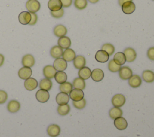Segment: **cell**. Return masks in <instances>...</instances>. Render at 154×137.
Wrapping results in <instances>:
<instances>
[{"mask_svg":"<svg viewBox=\"0 0 154 137\" xmlns=\"http://www.w3.org/2000/svg\"><path fill=\"white\" fill-rule=\"evenodd\" d=\"M25 6L29 13H35L40 9V3L38 0H28Z\"/></svg>","mask_w":154,"mask_h":137,"instance_id":"6da1fadb","label":"cell"},{"mask_svg":"<svg viewBox=\"0 0 154 137\" xmlns=\"http://www.w3.org/2000/svg\"><path fill=\"white\" fill-rule=\"evenodd\" d=\"M126 102L125 97L122 94H115L112 99L111 103L114 107L120 108L123 106Z\"/></svg>","mask_w":154,"mask_h":137,"instance_id":"7a4b0ae2","label":"cell"},{"mask_svg":"<svg viewBox=\"0 0 154 137\" xmlns=\"http://www.w3.org/2000/svg\"><path fill=\"white\" fill-rule=\"evenodd\" d=\"M119 75L121 79L128 80L132 75V70L128 66H123L119 71Z\"/></svg>","mask_w":154,"mask_h":137,"instance_id":"3957f363","label":"cell"},{"mask_svg":"<svg viewBox=\"0 0 154 137\" xmlns=\"http://www.w3.org/2000/svg\"><path fill=\"white\" fill-rule=\"evenodd\" d=\"M49 93L48 91L40 89L35 94V97L37 101L40 103H45L48 101L49 99Z\"/></svg>","mask_w":154,"mask_h":137,"instance_id":"277c9868","label":"cell"},{"mask_svg":"<svg viewBox=\"0 0 154 137\" xmlns=\"http://www.w3.org/2000/svg\"><path fill=\"white\" fill-rule=\"evenodd\" d=\"M123 53L126 57V61L128 62L134 61L137 58V53L135 50L132 47H126L124 50Z\"/></svg>","mask_w":154,"mask_h":137,"instance_id":"5b68a950","label":"cell"},{"mask_svg":"<svg viewBox=\"0 0 154 137\" xmlns=\"http://www.w3.org/2000/svg\"><path fill=\"white\" fill-rule=\"evenodd\" d=\"M60 132L61 129L57 124H52L47 127V133L50 137H57L60 135Z\"/></svg>","mask_w":154,"mask_h":137,"instance_id":"8992f818","label":"cell"},{"mask_svg":"<svg viewBox=\"0 0 154 137\" xmlns=\"http://www.w3.org/2000/svg\"><path fill=\"white\" fill-rule=\"evenodd\" d=\"M109 55L103 50H99L95 54V59L100 63H105L109 59Z\"/></svg>","mask_w":154,"mask_h":137,"instance_id":"52a82bcc","label":"cell"},{"mask_svg":"<svg viewBox=\"0 0 154 137\" xmlns=\"http://www.w3.org/2000/svg\"><path fill=\"white\" fill-rule=\"evenodd\" d=\"M57 73V70L54 67V66L51 65H47L43 67V73L44 76L48 79H52L54 78L55 73Z\"/></svg>","mask_w":154,"mask_h":137,"instance_id":"ba28073f","label":"cell"},{"mask_svg":"<svg viewBox=\"0 0 154 137\" xmlns=\"http://www.w3.org/2000/svg\"><path fill=\"white\" fill-rule=\"evenodd\" d=\"M84 92L82 90L74 88L69 93V97L73 101H79L84 98Z\"/></svg>","mask_w":154,"mask_h":137,"instance_id":"9c48e42d","label":"cell"},{"mask_svg":"<svg viewBox=\"0 0 154 137\" xmlns=\"http://www.w3.org/2000/svg\"><path fill=\"white\" fill-rule=\"evenodd\" d=\"M53 66L57 71H64L67 68V64L63 58H58L54 61Z\"/></svg>","mask_w":154,"mask_h":137,"instance_id":"30bf717a","label":"cell"},{"mask_svg":"<svg viewBox=\"0 0 154 137\" xmlns=\"http://www.w3.org/2000/svg\"><path fill=\"white\" fill-rule=\"evenodd\" d=\"M114 124L115 127L119 130H125L128 127L127 121L123 117H119L114 119Z\"/></svg>","mask_w":154,"mask_h":137,"instance_id":"8fae6325","label":"cell"},{"mask_svg":"<svg viewBox=\"0 0 154 137\" xmlns=\"http://www.w3.org/2000/svg\"><path fill=\"white\" fill-rule=\"evenodd\" d=\"M128 84L130 87L136 88L141 86L142 84V79L138 75H132L128 80Z\"/></svg>","mask_w":154,"mask_h":137,"instance_id":"7c38bea8","label":"cell"},{"mask_svg":"<svg viewBox=\"0 0 154 137\" xmlns=\"http://www.w3.org/2000/svg\"><path fill=\"white\" fill-rule=\"evenodd\" d=\"M122 10L126 14H132L135 10V5L132 1H128L122 4Z\"/></svg>","mask_w":154,"mask_h":137,"instance_id":"4fadbf2b","label":"cell"},{"mask_svg":"<svg viewBox=\"0 0 154 137\" xmlns=\"http://www.w3.org/2000/svg\"><path fill=\"white\" fill-rule=\"evenodd\" d=\"M18 20L22 25H28L31 20V15L29 11H22L18 16Z\"/></svg>","mask_w":154,"mask_h":137,"instance_id":"5bb4252c","label":"cell"},{"mask_svg":"<svg viewBox=\"0 0 154 137\" xmlns=\"http://www.w3.org/2000/svg\"><path fill=\"white\" fill-rule=\"evenodd\" d=\"M69 99L70 97L68 94L60 92L57 94L55 100L56 102L58 103V105H63L68 103Z\"/></svg>","mask_w":154,"mask_h":137,"instance_id":"9a60e30c","label":"cell"},{"mask_svg":"<svg viewBox=\"0 0 154 137\" xmlns=\"http://www.w3.org/2000/svg\"><path fill=\"white\" fill-rule=\"evenodd\" d=\"M22 64L23 67L31 68V67H33L35 64V59L32 55L26 54L22 57Z\"/></svg>","mask_w":154,"mask_h":137,"instance_id":"2e32d148","label":"cell"},{"mask_svg":"<svg viewBox=\"0 0 154 137\" xmlns=\"http://www.w3.org/2000/svg\"><path fill=\"white\" fill-rule=\"evenodd\" d=\"M32 75V70L30 67H23L20 68L18 71V76L22 79H27Z\"/></svg>","mask_w":154,"mask_h":137,"instance_id":"e0dca14e","label":"cell"},{"mask_svg":"<svg viewBox=\"0 0 154 137\" xmlns=\"http://www.w3.org/2000/svg\"><path fill=\"white\" fill-rule=\"evenodd\" d=\"M24 87L28 91L34 90L38 87V82L33 78H29L25 81Z\"/></svg>","mask_w":154,"mask_h":137,"instance_id":"ac0fdd59","label":"cell"},{"mask_svg":"<svg viewBox=\"0 0 154 137\" xmlns=\"http://www.w3.org/2000/svg\"><path fill=\"white\" fill-rule=\"evenodd\" d=\"M7 108L10 113H16L20 108V104L17 100H11L8 103Z\"/></svg>","mask_w":154,"mask_h":137,"instance_id":"d6986e66","label":"cell"},{"mask_svg":"<svg viewBox=\"0 0 154 137\" xmlns=\"http://www.w3.org/2000/svg\"><path fill=\"white\" fill-rule=\"evenodd\" d=\"M54 34L57 37L65 36L67 32V29L65 26L61 24L56 25L54 28Z\"/></svg>","mask_w":154,"mask_h":137,"instance_id":"ffe728a7","label":"cell"},{"mask_svg":"<svg viewBox=\"0 0 154 137\" xmlns=\"http://www.w3.org/2000/svg\"><path fill=\"white\" fill-rule=\"evenodd\" d=\"M91 78L95 82H100L104 78V73L100 68H95L91 71Z\"/></svg>","mask_w":154,"mask_h":137,"instance_id":"44dd1931","label":"cell"},{"mask_svg":"<svg viewBox=\"0 0 154 137\" xmlns=\"http://www.w3.org/2000/svg\"><path fill=\"white\" fill-rule=\"evenodd\" d=\"M62 56H63V58L66 62H70L73 61V59L75 58L76 53L73 49L70 48H68V49H66L64 51H63Z\"/></svg>","mask_w":154,"mask_h":137,"instance_id":"7402d4cb","label":"cell"},{"mask_svg":"<svg viewBox=\"0 0 154 137\" xmlns=\"http://www.w3.org/2000/svg\"><path fill=\"white\" fill-rule=\"evenodd\" d=\"M48 7L51 11H56L62 8V3L60 0H49Z\"/></svg>","mask_w":154,"mask_h":137,"instance_id":"603a6c76","label":"cell"},{"mask_svg":"<svg viewBox=\"0 0 154 137\" xmlns=\"http://www.w3.org/2000/svg\"><path fill=\"white\" fill-rule=\"evenodd\" d=\"M86 64V60L84 56L82 55L76 56L75 58L73 59V65L77 69H80L85 67Z\"/></svg>","mask_w":154,"mask_h":137,"instance_id":"cb8c5ba5","label":"cell"},{"mask_svg":"<svg viewBox=\"0 0 154 137\" xmlns=\"http://www.w3.org/2000/svg\"><path fill=\"white\" fill-rule=\"evenodd\" d=\"M58 46H59L63 49H66L69 48L71 46V40L70 38L67 36L60 37L58 40Z\"/></svg>","mask_w":154,"mask_h":137,"instance_id":"d4e9b609","label":"cell"},{"mask_svg":"<svg viewBox=\"0 0 154 137\" xmlns=\"http://www.w3.org/2000/svg\"><path fill=\"white\" fill-rule=\"evenodd\" d=\"M142 78L147 83H152L154 81V72L150 70H145L142 73Z\"/></svg>","mask_w":154,"mask_h":137,"instance_id":"484cf974","label":"cell"},{"mask_svg":"<svg viewBox=\"0 0 154 137\" xmlns=\"http://www.w3.org/2000/svg\"><path fill=\"white\" fill-rule=\"evenodd\" d=\"M91 71L90 68L88 67H84L78 71V76L79 78H82L84 80L88 79L90 77H91Z\"/></svg>","mask_w":154,"mask_h":137,"instance_id":"4316f807","label":"cell"},{"mask_svg":"<svg viewBox=\"0 0 154 137\" xmlns=\"http://www.w3.org/2000/svg\"><path fill=\"white\" fill-rule=\"evenodd\" d=\"M52 87V82L51 79L48 78H44L41 79L39 83L40 89L49 91Z\"/></svg>","mask_w":154,"mask_h":137,"instance_id":"83f0119b","label":"cell"},{"mask_svg":"<svg viewBox=\"0 0 154 137\" xmlns=\"http://www.w3.org/2000/svg\"><path fill=\"white\" fill-rule=\"evenodd\" d=\"M63 50L59 46H54L50 50V55L54 58H58L62 56Z\"/></svg>","mask_w":154,"mask_h":137,"instance_id":"f1b7e54d","label":"cell"},{"mask_svg":"<svg viewBox=\"0 0 154 137\" xmlns=\"http://www.w3.org/2000/svg\"><path fill=\"white\" fill-rule=\"evenodd\" d=\"M113 60L116 64H117L119 65H122L125 64V63L126 61V57L123 52H117L114 56Z\"/></svg>","mask_w":154,"mask_h":137,"instance_id":"f546056e","label":"cell"},{"mask_svg":"<svg viewBox=\"0 0 154 137\" xmlns=\"http://www.w3.org/2000/svg\"><path fill=\"white\" fill-rule=\"evenodd\" d=\"M123 115V111L120 108L114 107L109 109V116L111 119H116L119 117H122Z\"/></svg>","mask_w":154,"mask_h":137,"instance_id":"4dcf8cb0","label":"cell"},{"mask_svg":"<svg viewBox=\"0 0 154 137\" xmlns=\"http://www.w3.org/2000/svg\"><path fill=\"white\" fill-rule=\"evenodd\" d=\"M54 78L56 82L60 84L66 82L67 79V76L66 73L63 71H58L55 73Z\"/></svg>","mask_w":154,"mask_h":137,"instance_id":"1f68e13d","label":"cell"},{"mask_svg":"<svg viewBox=\"0 0 154 137\" xmlns=\"http://www.w3.org/2000/svg\"><path fill=\"white\" fill-rule=\"evenodd\" d=\"M72 85H73V87H74V88L80 89L82 90L85 88V80L82 79L79 77L76 78L73 81Z\"/></svg>","mask_w":154,"mask_h":137,"instance_id":"d6a6232c","label":"cell"},{"mask_svg":"<svg viewBox=\"0 0 154 137\" xmlns=\"http://www.w3.org/2000/svg\"><path fill=\"white\" fill-rule=\"evenodd\" d=\"M59 89L61 92H63L66 94H69L73 89V85L69 82H65L60 85Z\"/></svg>","mask_w":154,"mask_h":137,"instance_id":"836d02e7","label":"cell"},{"mask_svg":"<svg viewBox=\"0 0 154 137\" xmlns=\"http://www.w3.org/2000/svg\"><path fill=\"white\" fill-rule=\"evenodd\" d=\"M70 111V107L68 104L59 105L57 107V112L59 115L61 116H64L67 115L69 113Z\"/></svg>","mask_w":154,"mask_h":137,"instance_id":"e575fe53","label":"cell"},{"mask_svg":"<svg viewBox=\"0 0 154 137\" xmlns=\"http://www.w3.org/2000/svg\"><path fill=\"white\" fill-rule=\"evenodd\" d=\"M101 48H102V50H103L106 52H107L109 56L113 55V53L115 51L114 46H113V44H112L109 43H106L103 44Z\"/></svg>","mask_w":154,"mask_h":137,"instance_id":"d590c367","label":"cell"},{"mask_svg":"<svg viewBox=\"0 0 154 137\" xmlns=\"http://www.w3.org/2000/svg\"><path fill=\"white\" fill-rule=\"evenodd\" d=\"M108 70L113 73H116L119 71V70L121 68V65H118L116 64L113 59H111L109 61L108 64Z\"/></svg>","mask_w":154,"mask_h":137,"instance_id":"8d00e7d4","label":"cell"},{"mask_svg":"<svg viewBox=\"0 0 154 137\" xmlns=\"http://www.w3.org/2000/svg\"><path fill=\"white\" fill-rule=\"evenodd\" d=\"M74 6L78 10H84L87 6V0H75Z\"/></svg>","mask_w":154,"mask_h":137,"instance_id":"74e56055","label":"cell"},{"mask_svg":"<svg viewBox=\"0 0 154 137\" xmlns=\"http://www.w3.org/2000/svg\"><path fill=\"white\" fill-rule=\"evenodd\" d=\"M73 106L78 109H82L84 108L86 105V100L84 98L79 101H73L72 102Z\"/></svg>","mask_w":154,"mask_h":137,"instance_id":"f35d334b","label":"cell"},{"mask_svg":"<svg viewBox=\"0 0 154 137\" xmlns=\"http://www.w3.org/2000/svg\"><path fill=\"white\" fill-rule=\"evenodd\" d=\"M64 10L63 8H61L60 10L56 11H51V15L55 19H60L64 15Z\"/></svg>","mask_w":154,"mask_h":137,"instance_id":"ab89813d","label":"cell"},{"mask_svg":"<svg viewBox=\"0 0 154 137\" xmlns=\"http://www.w3.org/2000/svg\"><path fill=\"white\" fill-rule=\"evenodd\" d=\"M8 98L7 93L2 90H0V104L4 103Z\"/></svg>","mask_w":154,"mask_h":137,"instance_id":"60d3db41","label":"cell"},{"mask_svg":"<svg viewBox=\"0 0 154 137\" xmlns=\"http://www.w3.org/2000/svg\"><path fill=\"white\" fill-rule=\"evenodd\" d=\"M147 56L150 60L154 61V47H151L147 50Z\"/></svg>","mask_w":154,"mask_h":137,"instance_id":"b9f144b4","label":"cell"},{"mask_svg":"<svg viewBox=\"0 0 154 137\" xmlns=\"http://www.w3.org/2000/svg\"><path fill=\"white\" fill-rule=\"evenodd\" d=\"M30 13L31 15V22H29V25H34L38 20V16L35 13Z\"/></svg>","mask_w":154,"mask_h":137,"instance_id":"7bdbcfd3","label":"cell"},{"mask_svg":"<svg viewBox=\"0 0 154 137\" xmlns=\"http://www.w3.org/2000/svg\"><path fill=\"white\" fill-rule=\"evenodd\" d=\"M61 3H62V6L64 8H67L69 7L73 2V0H60Z\"/></svg>","mask_w":154,"mask_h":137,"instance_id":"ee69618b","label":"cell"},{"mask_svg":"<svg viewBox=\"0 0 154 137\" xmlns=\"http://www.w3.org/2000/svg\"><path fill=\"white\" fill-rule=\"evenodd\" d=\"M4 60H5V58H4V55L0 53V67H1L4 64Z\"/></svg>","mask_w":154,"mask_h":137,"instance_id":"f6af8a7d","label":"cell"},{"mask_svg":"<svg viewBox=\"0 0 154 137\" xmlns=\"http://www.w3.org/2000/svg\"><path fill=\"white\" fill-rule=\"evenodd\" d=\"M128 1H132V0H118V3L120 6H122L123 3Z\"/></svg>","mask_w":154,"mask_h":137,"instance_id":"bcb514c9","label":"cell"},{"mask_svg":"<svg viewBox=\"0 0 154 137\" xmlns=\"http://www.w3.org/2000/svg\"><path fill=\"white\" fill-rule=\"evenodd\" d=\"M88 1H89L90 3L91 4H96L97 3L99 0H87Z\"/></svg>","mask_w":154,"mask_h":137,"instance_id":"7dc6e473","label":"cell"},{"mask_svg":"<svg viewBox=\"0 0 154 137\" xmlns=\"http://www.w3.org/2000/svg\"><path fill=\"white\" fill-rule=\"evenodd\" d=\"M152 1H154V0H152Z\"/></svg>","mask_w":154,"mask_h":137,"instance_id":"c3c4849f","label":"cell"}]
</instances>
